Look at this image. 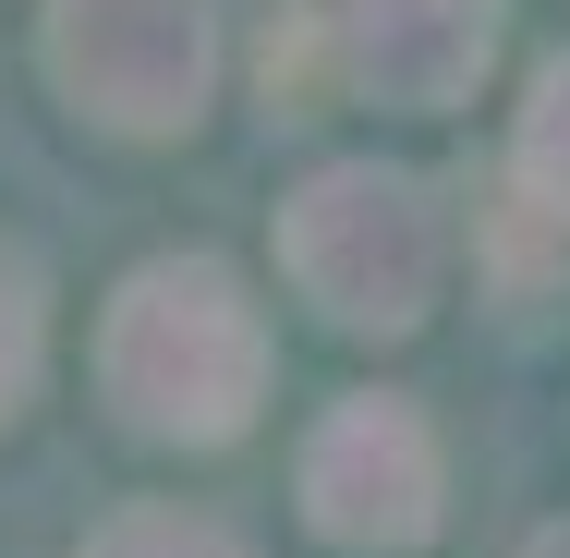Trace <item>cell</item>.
I'll use <instances>...</instances> for the list:
<instances>
[{"instance_id":"6da1fadb","label":"cell","mask_w":570,"mask_h":558,"mask_svg":"<svg viewBox=\"0 0 570 558\" xmlns=\"http://www.w3.org/2000/svg\"><path fill=\"white\" fill-rule=\"evenodd\" d=\"M98 389L134 438H183V449H219L255 425L267 401V329L243 304L219 255H158L134 267L98 329Z\"/></svg>"},{"instance_id":"7a4b0ae2","label":"cell","mask_w":570,"mask_h":558,"mask_svg":"<svg viewBox=\"0 0 570 558\" xmlns=\"http://www.w3.org/2000/svg\"><path fill=\"white\" fill-rule=\"evenodd\" d=\"M438 207H425V183H401V170H316L292 207H279V267H292V292L352 340H401L425 329V304H438Z\"/></svg>"},{"instance_id":"3957f363","label":"cell","mask_w":570,"mask_h":558,"mask_svg":"<svg viewBox=\"0 0 570 558\" xmlns=\"http://www.w3.org/2000/svg\"><path fill=\"white\" fill-rule=\"evenodd\" d=\"M49 86L98 134H183L219 86V0H49Z\"/></svg>"},{"instance_id":"277c9868","label":"cell","mask_w":570,"mask_h":558,"mask_svg":"<svg viewBox=\"0 0 570 558\" xmlns=\"http://www.w3.org/2000/svg\"><path fill=\"white\" fill-rule=\"evenodd\" d=\"M304 510L328 547H425L438 535V438L401 401H341L304 438Z\"/></svg>"},{"instance_id":"5b68a950","label":"cell","mask_w":570,"mask_h":558,"mask_svg":"<svg viewBox=\"0 0 570 558\" xmlns=\"http://www.w3.org/2000/svg\"><path fill=\"white\" fill-rule=\"evenodd\" d=\"M498 49V0H341L328 12V61L352 98L376 110H461L473 74Z\"/></svg>"},{"instance_id":"8992f818","label":"cell","mask_w":570,"mask_h":558,"mask_svg":"<svg viewBox=\"0 0 570 558\" xmlns=\"http://www.w3.org/2000/svg\"><path fill=\"white\" fill-rule=\"evenodd\" d=\"M498 243L522 267H570V61L534 74V110L510 134V207H498Z\"/></svg>"},{"instance_id":"52a82bcc","label":"cell","mask_w":570,"mask_h":558,"mask_svg":"<svg viewBox=\"0 0 570 558\" xmlns=\"http://www.w3.org/2000/svg\"><path fill=\"white\" fill-rule=\"evenodd\" d=\"M86 558H243L207 522V510H170V498H134V510H110L98 535H86Z\"/></svg>"},{"instance_id":"ba28073f","label":"cell","mask_w":570,"mask_h":558,"mask_svg":"<svg viewBox=\"0 0 570 558\" xmlns=\"http://www.w3.org/2000/svg\"><path fill=\"white\" fill-rule=\"evenodd\" d=\"M37 389V280H24V255H0V413Z\"/></svg>"},{"instance_id":"9c48e42d","label":"cell","mask_w":570,"mask_h":558,"mask_svg":"<svg viewBox=\"0 0 570 558\" xmlns=\"http://www.w3.org/2000/svg\"><path fill=\"white\" fill-rule=\"evenodd\" d=\"M522 558H570V522H547V535H534V547H522Z\"/></svg>"}]
</instances>
